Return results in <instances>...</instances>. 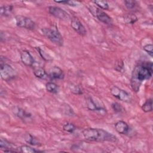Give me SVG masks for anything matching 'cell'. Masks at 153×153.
I'll list each match as a JSON object with an SVG mask.
<instances>
[{
    "label": "cell",
    "instance_id": "1",
    "mask_svg": "<svg viewBox=\"0 0 153 153\" xmlns=\"http://www.w3.org/2000/svg\"><path fill=\"white\" fill-rule=\"evenodd\" d=\"M152 66L151 62H142L135 66L132 71L130 80L131 87L133 91L138 92L143 81L152 77Z\"/></svg>",
    "mask_w": 153,
    "mask_h": 153
},
{
    "label": "cell",
    "instance_id": "2",
    "mask_svg": "<svg viewBox=\"0 0 153 153\" xmlns=\"http://www.w3.org/2000/svg\"><path fill=\"white\" fill-rule=\"evenodd\" d=\"M84 138L89 141L116 142L118 139L114 134L102 128H88L82 130Z\"/></svg>",
    "mask_w": 153,
    "mask_h": 153
},
{
    "label": "cell",
    "instance_id": "3",
    "mask_svg": "<svg viewBox=\"0 0 153 153\" xmlns=\"http://www.w3.org/2000/svg\"><path fill=\"white\" fill-rule=\"evenodd\" d=\"M42 32L50 41L58 46H62L63 39L56 27L42 29Z\"/></svg>",
    "mask_w": 153,
    "mask_h": 153
},
{
    "label": "cell",
    "instance_id": "4",
    "mask_svg": "<svg viewBox=\"0 0 153 153\" xmlns=\"http://www.w3.org/2000/svg\"><path fill=\"white\" fill-rule=\"evenodd\" d=\"M0 74L3 80L9 81L16 76L17 72L11 65L1 61Z\"/></svg>",
    "mask_w": 153,
    "mask_h": 153
},
{
    "label": "cell",
    "instance_id": "5",
    "mask_svg": "<svg viewBox=\"0 0 153 153\" xmlns=\"http://www.w3.org/2000/svg\"><path fill=\"white\" fill-rule=\"evenodd\" d=\"M16 25L22 28H25L29 30L34 29L35 27V22L29 17L23 16H16L15 17Z\"/></svg>",
    "mask_w": 153,
    "mask_h": 153
},
{
    "label": "cell",
    "instance_id": "6",
    "mask_svg": "<svg viewBox=\"0 0 153 153\" xmlns=\"http://www.w3.org/2000/svg\"><path fill=\"white\" fill-rule=\"evenodd\" d=\"M110 91L114 97L121 101L129 102L131 100L130 94L126 91L119 88L117 86H113L111 88Z\"/></svg>",
    "mask_w": 153,
    "mask_h": 153
},
{
    "label": "cell",
    "instance_id": "7",
    "mask_svg": "<svg viewBox=\"0 0 153 153\" xmlns=\"http://www.w3.org/2000/svg\"><path fill=\"white\" fill-rule=\"evenodd\" d=\"M48 13L53 16L62 20H68L70 19L69 14L59 7L50 6L48 7Z\"/></svg>",
    "mask_w": 153,
    "mask_h": 153
},
{
    "label": "cell",
    "instance_id": "8",
    "mask_svg": "<svg viewBox=\"0 0 153 153\" xmlns=\"http://www.w3.org/2000/svg\"><path fill=\"white\" fill-rule=\"evenodd\" d=\"M93 8L94 9V13H93V14H95V16L99 19V21L107 25H112L113 24L112 18L105 12L97 8L93 7Z\"/></svg>",
    "mask_w": 153,
    "mask_h": 153
},
{
    "label": "cell",
    "instance_id": "9",
    "mask_svg": "<svg viewBox=\"0 0 153 153\" xmlns=\"http://www.w3.org/2000/svg\"><path fill=\"white\" fill-rule=\"evenodd\" d=\"M72 28L81 36H85L87 33V30L84 26L80 20L76 17H74L71 19V23Z\"/></svg>",
    "mask_w": 153,
    "mask_h": 153
},
{
    "label": "cell",
    "instance_id": "10",
    "mask_svg": "<svg viewBox=\"0 0 153 153\" xmlns=\"http://www.w3.org/2000/svg\"><path fill=\"white\" fill-rule=\"evenodd\" d=\"M85 102H86L87 107L90 111L96 112L101 115H105L106 114V109L103 107L97 106V104L94 101V100L90 96L87 97L86 98Z\"/></svg>",
    "mask_w": 153,
    "mask_h": 153
},
{
    "label": "cell",
    "instance_id": "11",
    "mask_svg": "<svg viewBox=\"0 0 153 153\" xmlns=\"http://www.w3.org/2000/svg\"><path fill=\"white\" fill-rule=\"evenodd\" d=\"M48 78L51 79H62L65 77V74L63 70L59 66H54L48 71Z\"/></svg>",
    "mask_w": 153,
    "mask_h": 153
},
{
    "label": "cell",
    "instance_id": "12",
    "mask_svg": "<svg viewBox=\"0 0 153 153\" xmlns=\"http://www.w3.org/2000/svg\"><path fill=\"white\" fill-rule=\"evenodd\" d=\"M20 59L22 62L27 66H33L35 62L29 51L24 50L20 53Z\"/></svg>",
    "mask_w": 153,
    "mask_h": 153
},
{
    "label": "cell",
    "instance_id": "13",
    "mask_svg": "<svg viewBox=\"0 0 153 153\" xmlns=\"http://www.w3.org/2000/svg\"><path fill=\"white\" fill-rule=\"evenodd\" d=\"M116 131L121 134H127L128 133L130 127L124 121H118L115 124Z\"/></svg>",
    "mask_w": 153,
    "mask_h": 153
},
{
    "label": "cell",
    "instance_id": "14",
    "mask_svg": "<svg viewBox=\"0 0 153 153\" xmlns=\"http://www.w3.org/2000/svg\"><path fill=\"white\" fill-rule=\"evenodd\" d=\"M0 148L2 149H4V152H17V151L16 150L17 149L16 146L3 138H1V140H0Z\"/></svg>",
    "mask_w": 153,
    "mask_h": 153
},
{
    "label": "cell",
    "instance_id": "15",
    "mask_svg": "<svg viewBox=\"0 0 153 153\" xmlns=\"http://www.w3.org/2000/svg\"><path fill=\"white\" fill-rule=\"evenodd\" d=\"M13 112L15 114L16 116H17L18 118H20L22 120H28L30 118L32 115L31 114L29 113L25 109L19 108V107H15L13 110Z\"/></svg>",
    "mask_w": 153,
    "mask_h": 153
},
{
    "label": "cell",
    "instance_id": "16",
    "mask_svg": "<svg viewBox=\"0 0 153 153\" xmlns=\"http://www.w3.org/2000/svg\"><path fill=\"white\" fill-rule=\"evenodd\" d=\"M33 74L34 75L38 78L45 79L48 78V75L47 72L45 71V69L41 66H33Z\"/></svg>",
    "mask_w": 153,
    "mask_h": 153
},
{
    "label": "cell",
    "instance_id": "17",
    "mask_svg": "<svg viewBox=\"0 0 153 153\" xmlns=\"http://www.w3.org/2000/svg\"><path fill=\"white\" fill-rule=\"evenodd\" d=\"M24 139L26 142L33 146H40L41 145L39 140L30 133L25 134L24 136Z\"/></svg>",
    "mask_w": 153,
    "mask_h": 153
},
{
    "label": "cell",
    "instance_id": "18",
    "mask_svg": "<svg viewBox=\"0 0 153 153\" xmlns=\"http://www.w3.org/2000/svg\"><path fill=\"white\" fill-rule=\"evenodd\" d=\"M46 90L51 93L56 94L59 91V87L57 84L53 82H48L45 84Z\"/></svg>",
    "mask_w": 153,
    "mask_h": 153
},
{
    "label": "cell",
    "instance_id": "19",
    "mask_svg": "<svg viewBox=\"0 0 153 153\" xmlns=\"http://www.w3.org/2000/svg\"><path fill=\"white\" fill-rule=\"evenodd\" d=\"M13 10V7L10 5H2L0 8V14L1 16L8 17L11 15Z\"/></svg>",
    "mask_w": 153,
    "mask_h": 153
},
{
    "label": "cell",
    "instance_id": "20",
    "mask_svg": "<svg viewBox=\"0 0 153 153\" xmlns=\"http://www.w3.org/2000/svg\"><path fill=\"white\" fill-rule=\"evenodd\" d=\"M124 21L127 24L133 25L137 21V17L134 14H127L124 16Z\"/></svg>",
    "mask_w": 153,
    "mask_h": 153
},
{
    "label": "cell",
    "instance_id": "21",
    "mask_svg": "<svg viewBox=\"0 0 153 153\" xmlns=\"http://www.w3.org/2000/svg\"><path fill=\"white\" fill-rule=\"evenodd\" d=\"M142 109L145 112H149L152 111V99H147L142 106Z\"/></svg>",
    "mask_w": 153,
    "mask_h": 153
},
{
    "label": "cell",
    "instance_id": "22",
    "mask_svg": "<svg viewBox=\"0 0 153 153\" xmlns=\"http://www.w3.org/2000/svg\"><path fill=\"white\" fill-rule=\"evenodd\" d=\"M20 152L23 153H35L38 152H39V151L36 150L29 145H24L20 147Z\"/></svg>",
    "mask_w": 153,
    "mask_h": 153
},
{
    "label": "cell",
    "instance_id": "23",
    "mask_svg": "<svg viewBox=\"0 0 153 153\" xmlns=\"http://www.w3.org/2000/svg\"><path fill=\"white\" fill-rule=\"evenodd\" d=\"M63 129L68 133H72L76 130V127L71 123H66L63 125Z\"/></svg>",
    "mask_w": 153,
    "mask_h": 153
},
{
    "label": "cell",
    "instance_id": "24",
    "mask_svg": "<svg viewBox=\"0 0 153 153\" xmlns=\"http://www.w3.org/2000/svg\"><path fill=\"white\" fill-rule=\"evenodd\" d=\"M96 5H97L100 9L107 10L109 9V5L108 4V2L106 1H100V0H96L93 1Z\"/></svg>",
    "mask_w": 153,
    "mask_h": 153
},
{
    "label": "cell",
    "instance_id": "25",
    "mask_svg": "<svg viewBox=\"0 0 153 153\" xmlns=\"http://www.w3.org/2000/svg\"><path fill=\"white\" fill-rule=\"evenodd\" d=\"M35 48L36 49V50H37L38 52L39 53V55L41 56V57H42L44 60L49 61V60H52L51 57L48 53H47L45 51H44L43 50H42L41 48H39V47H36Z\"/></svg>",
    "mask_w": 153,
    "mask_h": 153
},
{
    "label": "cell",
    "instance_id": "26",
    "mask_svg": "<svg viewBox=\"0 0 153 153\" xmlns=\"http://www.w3.org/2000/svg\"><path fill=\"white\" fill-rule=\"evenodd\" d=\"M71 91L75 94H82L83 93V91L80 86L77 85H72L70 86Z\"/></svg>",
    "mask_w": 153,
    "mask_h": 153
},
{
    "label": "cell",
    "instance_id": "27",
    "mask_svg": "<svg viewBox=\"0 0 153 153\" xmlns=\"http://www.w3.org/2000/svg\"><path fill=\"white\" fill-rule=\"evenodd\" d=\"M111 108L115 112H122L124 110L123 106L118 102L112 103L111 104Z\"/></svg>",
    "mask_w": 153,
    "mask_h": 153
},
{
    "label": "cell",
    "instance_id": "28",
    "mask_svg": "<svg viewBox=\"0 0 153 153\" xmlns=\"http://www.w3.org/2000/svg\"><path fill=\"white\" fill-rule=\"evenodd\" d=\"M124 4L126 8L128 10H132L137 5V3L135 1L131 0H126L124 1Z\"/></svg>",
    "mask_w": 153,
    "mask_h": 153
},
{
    "label": "cell",
    "instance_id": "29",
    "mask_svg": "<svg viewBox=\"0 0 153 153\" xmlns=\"http://www.w3.org/2000/svg\"><path fill=\"white\" fill-rule=\"evenodd\" d=\"M124 65L123 61L121 60V59H120V60H118L115 62V64L114 66V69L118 72H122L124 69Z\"/></svg>",
    "mask_w": 153,
    "mask_h": 153
},
{
    "label": "cell",
    "instance_id": "30",
    "mask_svg": "<svg viewBox=\"0 0 153 153\" xmlns=\"http://www.w3.org/2000/svg\"><path fill=\"white\" fill-rule=\"evenodd\" d=\"M143 49L151 57H153V45L152 44H149L144 45Z\"/></svg>",
    "mask_w": 153,
    "mask_h": 153
},
{
    "label": "cell",
    "instance_id": "31",
    "mask_svg": "<svg viewBox=\"0 0 153 153\" xmlns=\"http://www.w3.org/2000/svg\"><path fill=\"white\" fill-rule=\"evenodd\" d=\"M57 4H66L72 7H75L77 5V3L75 2V1H54Z\"/></svg>",
    "mask_w": 153,
    "mask_h": 153
}]
</instances>
